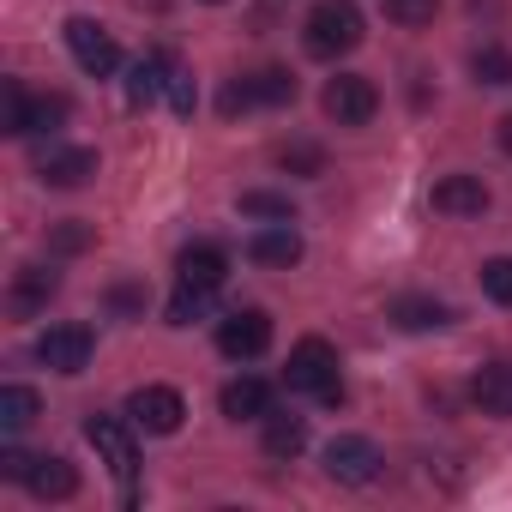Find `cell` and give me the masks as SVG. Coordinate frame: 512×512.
I'll use <instances>...</instances> for the list:
<instances>
[{
  "label": "cell",
  "mask_w": 512,
  "mask_h": 512,
  "mask_svg": "<svg viewBox=\"0 0 512 512\" xmlns=\"http://www.w3.org/2000/svg\"><path fill=\"white\" fill-rule=\"evenodd\" d=\"M67 121V97H31V133H55Z\"/></svg>",
  "instance_id": "cell-31"
},
{
  "label": "cell",
  "mask_w": 512,
  "mask_h": 512,
  "mask_svg": "<svg viewBox=\"0 0 512 512\" xmlns=\"http://www.w3.org/2000/svg\"><path fill=\"white\" fill-rule=\"evenodd\" d=\"M362 13H356V0H320V7L308 13V25H302V43H308V55L314 61H338V55H350L356 43H362Z\"/></svg>",
  "instance_id": "cell-1"
},
{
  "label": "cell",
  "mask_w": 512,
  "mask_h": 512,
  "mask_svg": "<svg viewBox=\"0 0 512 512\" xmlns=\"http://www.w3.org/2000/svg\"><path fill=\"white\" fill-rule=\"evenodd\" d=\"M320 109H326L338 127H368L374 109H380V91H374V79H362V73H338V79L326 85Z\"/></svg>",
  "instance_id": "cell-7"
},
{
  "label": "cell",
  "mask_w": 512,
  "mask_h": 512,
  "mask_svg": "<svg viewBox=\"0 0 512 512\" xmlns=\"http://www.w3.org/2000/svg\"><path fill=\"white\" fill-rule=\"evenodd\" d=\"M392 320H398L404 332H440V326H452V308L434 302V296H398V302H392Z\"/></svg>",
  "instance_id": "cell-19"
},
{
  "label": "cell",
  "mask_w": 512,
  "mask_h": 512,
  "mask_svg": "<svg viewBox=\"0 0 512 512\" xmlns=\"http://www.w3.org/2000/svg\"><path fill=\"white\" fill-rule=\"evenodd\" d=\"M25 488L37 500H73L79 494V470H73V458H37L31 476H25Z\"/></svg>",
  "instance_id": "cell-17"
},
{
  "label": "cell",
  "mask_w": 512,
  "mask_h": 512,
  "mask_svg": "<svg viewBox=\"0 0 512 512\" xmlns=\"http://www.w3.org/2000/svg\"><path fill=\"white\" fill-rule=\"evenodd\" d=\"M91 241H97V229H91V223H79V217H67V223L49 235V247H55V253H85Z\"/></svg>",
  "instance_id": "cell-30"
},
{
  "label": "cell",
  "mask_w": 512,
  "mask_h": 512,
  "mask_svg": "<svg viewBox=\"0 0 512 512\" xmlns=\"http://www.w3.org/2000/svg\"><path fill=\"white\" fill-rule=\"evenodd\" d=\"M434 13H440V0H386V19H392V25H404V31L434 25Z\"/></svg>",
  "instance_id": "cell-28"
},
{
  "label": "cell",
  "mask_w": 512,
  "mask_h": 512,
  "mask_svg": "<svg viewBox=\"0 0 512 512\" xmlns=\"http://www.w3.org/2000/svg\"><path fill=\"white\" fill-rule=\"evenodd\" d=\"M37 416H43V404L31 386H0V434H25Z\"/></svg>",
  "instance_id": "cell-21"
},
{
  "label": "cell",
  "mask_w": 512,
  "mask_h": 512,
  "mask_svg": "<svg viewBox=\"0 0 512 512\" xmlns=\"http://www.w3.org/2000/svg\"><path fill=\"white\" fill-rule=\"evenodd\" d=\"M85 440H91V452H97V464H109V476L127 488V500H133V476H139V440H133V416L121 422V416H103V410H91L85 416Z\"/></svg>",
  "instance_id": "cell-2"
},
{
  "label": "cell",
  "mask_w": 512,
  "mask_h": 512,
  "mask_svg": "<svg viewBox=\"0 0 512 512\" xmlns=\"http://www.w3.org/2000/svg\"><path fill=\"white\" fill-rule=\"evenodd\" d=\"M55 296H61V272H49V266H19V272H13V290H7V308H13L19 320H31V314H43Z\"/></svg>",
  "instance_id": "cell-12"
},
{
  "label": "cell",
  "mask_w": 512,
  "mask_h": 512,
  "mask_svg": "<svg viewBox=\"0 0 512 512\" xmlns=\"http://www.w3.org/2000/svg\"><path fill=\"white\" fill-rule=\"evenodd\" d=\"M284 386L338 404V398H344V386H338V350H332L326 338H302V344L290 350V362H284Z\"/></svg>",
  "instance_id": "cell-3"
},
{
  "label": "cell",
  "mask_w": 512,
  "mask_h": 512,
  "mask_svg": "<svg viewBox=\"0 0 512 512\" xmlns=\"http://www.w3.org/2000/svg\"><path fill=\"white\" fill-rule=\"evenodd\" d=\"M278 163H284L290 175H326V151H320V145H308V139L278 145Z\"/></svg>",
  "instance_id": "cell-27"
},
{
  "label": "cell",
  "mask_w": 512,
  "mask_h": 512,
  "mask_svg": "<svg viewBox=\"0 0 512 512\" xmlns=\"http://www.w3.org/2000/svg\"><path fill=\"white\" fill-rule=\"evenodd\" d=\"M0 127H7V133H31V91L19 85V79H7V85H0Z\"/></svg>",
  "instance_id": "cell-23"
},
{
  "label": "cell",
  "mask_w": 512,
  "mask_h": 512,
  "mask_svg": "<svg viewBox=\"0 0 512 512\" xmlns=\"http://www.w3.org/2000/svg\"><path fill=\"white\" fill-rule=\"evenodd\" d=\"M31 464H37V458H25L19 446L0 452V476H7V482H25V476H31Z\"/></svg>",
  "instance_id": "cell-34"
},
{
  "label": "cell",
  "mask_w": 512,
  "mask_h": 512,
  "mask_svg": "<svg viewBox=\"0 0 512 512\" xmlns=\"http://www.w3.org/2000/svg\"><path fill=\"white\" fill-rule=\"evenodd\" d=\"M500 151H506V157H512V115H506V121H500Z\"/></svg>",
  "instance_id": "cell-36"
},
{
  "label": "cell",
  "mask_w": 512,
  "mask_h": 512,
  "mask_svg": "<svg viewBox=\"0 0 512 512\" xmlns=\"http://www.w3.org/2000/svg\"><path fill=\"white\" fill-rule=\"evenodd\" d=\"M260 446H266V458H302L308 452V422L302 416H266V434H260Z\"/></svg>",
  "instance_id": "cell-20"
},
{
  "label": "cell",
  "mask_w": 512,
  "mask_h": 512,
  "mask_svg": "<svg viewBox=\"0 0 512 512\" xmlns=\"http://www.w3.org/2000/svg\"><path fill=\"white\" fill-rule=\"evenodd\" d=\"M211 7H217V0H211Z\"/></svg>",
  "instance_id": "cell-37"
},
{
  "label": "cell",
  "mask_w": 512,
  "mask_h": 512,
  "mask_svg": "<svg viewBox=\"0 0 512 512\" xmlns=\"http://www.w3.org/2000/svg\"><path fill=\"white\" fill-rule=\"evenodd\" d=\"M247 260H253V266L290 272V266H302V235H296L290 223H272V229H260V235L247 241Z\"/></svg>",
  "instance_id": "cell-14"
},
{
  "label": "cell",
  "mask_w": 512,
  "mask_h": 512,
  "mask_svg": "<svg viewBox=\"0 0 512 512\" xmlns=\"http://www.w3.org/2000/svg\"><path fill=\"white\" fill-rule=\"evenodd\" d=\"M67 49H73V61H79V73H91V79H109L115 67H121V49H115V37L97 25V19H67Z\"/></svg>",
  "instance_id": "cell-6"
},
{
  "label": "cell",
  "mask_w": 512,
  "mask_h": 512,
  "mask_svg": "<svg viewBox=\"0 0 512 512\" xmlns=\"http://www.w3.org/2000/svg\"><path fill=\"white\" fill-rule=\"evenodd\" d=\"M380 446L368 440V434H338L332 446H326V476L332 482H344V488H368L374 476H380Z\"/></svg>",
  "instance_id": "cell-5"
},
{
  "label": "cell",
  "mask_w": 512,
  "mask_h": 512,
  "mask_svg": "<svg viewBox=\"0 0 512 512\" xmlns=\"http://www.w3.org/2000/svg\"><path fill=\"white\" fill-rule=\"evenodd\" d=\"M434 211L440 217H482L488 211V181L482 175H440L434 181Z\"/></svg>",
  "instance_id": "cell-13"
},
{
  "label": "cell",
  "mask_w": 512,
  "mask_h": 512,
  "mask_svg": "<svg viewBox=\"0 0 512 512\" xmlns=\"http://www.w3.org/2000/svg\"><path fill=\"white\" fill-rule=\"evenodd\" d=\"M470 73H476V85H512V55L506 49H494V43H482L476 55H470Z\"/></svg>",
  "instance_id": "cell-25"
},
{
  "label": "cell",
  "mask_w": 512,
  "mask_h": 512,
  "mask_svg": "<svg viewBox=\"0 0 512 512\" xmlns=\"http://www.w3.org/2000/svg\"><path fill=\"white\" fill-rule=\"evenodd\" d=\"M175 272H181V284H199V290H217V284L229 278V253H223V247H187Z\"/></svg>",
  "instance_id": "cell-18"
},
{
  "label": "cell",
  "mask_w": 512,
  "mask_h": 512,
  "mask_svg": "<svg viewBox=\"0 0 512 512\" xmlns=\"http://www.w3.org/2000/svg\"><path fill=\"white\" fill-rule=\"evenodd\" d=\"M127 416H133V428H145V434H175V428L187 422V404H181L175 386H139V392L127 398Z\"/></svg>",
  "instance_id": "cell-9"
},
{
  "label": "cell",
  "mask_w": 512,
  "mask_h": 512,
  "mask_svg": "<svg viewBox=\"0 0 512 512\" xmlns=\"http://www.w3.org/2000/svg\"><path fill=\"white\" fill-rule=\"evenodd\" d=\"M109 302H115V308H121V314H133V308H139V290H133V284H121V290H115V296H109Z\"/></svg>",
  "instance_id": "cell-35"
},
{
  "label": "cell",
  "mask_w": 512,
  "mask_h": 512,
  "mask_svg": "<svg viewBox=\"0 0 512 512\" xmlns=\"http://www.w3.org/2000/svg\"><path fill=\"white\" fill-rule=\"evenodd\" d=\"M37 175H43V187H85V181H97V151L91 145H49L43 157H37Z\"/></svg>",
  "instance_id": "cell-10"
},
{
  "label": "cell",
  "mask_w": 512,
  "mask_h": 512,
  "mask_svg": "<svg viewBox=\"0 0 512 512\" xmlns=\"http://www.w3.org/2000/svg\"><path fill=\"white\" fill-rule=\"evenodd\" d=\"M169 79H175V55L169 49H145L127 67V103L133 109H151L157 97H169Z\"/></svg>",
  "instance_id": "cell-11"
},
{
  "label": "cell",
  "mask_w": 512,
  "mask_h": 512,
  "mask_svg": "<svg viewBox=\"0 0 512 512\" xmlns=\"http://www.w3.org/2000/svg\"><path fill=\"white\" fill-rule=\"evenodd\" d=\"M482 296L512 308V260H482Z\"/></svg>",
  "instance_id": "cell-29"
},
{
  "label": "cell",
  "mask_w": 512,
  "mask_h": 512,
  "mask_svg": "<svg viewBox=\"0 0 512 512\" xmlns=\"http://www.w3.org/2000/svg\"><path fill=\"white\" fill-rule=\"evenodd\" d=\"M217 109H223V115H247V109H260V103H253V85H247V79H229L223 97H217Z\"/></svg>",
  "instance_id": "cell-33"
},
{
  "label": "cell",
  "mask_w": 512,
  "mask_h": 512,
  "mask_svg": "<svg viewBox=\"0 0 512 512\" xmlns=\"http://www.w3.org/2000/svg\"><path fill=\"white\" fill-rule=\"evenodd\" d=\"M211 302H217V290L181 284V290L169 296V326H193V320H205V314H211Z\"/></svg>",
  "instance_id": "cell-24"
},
{
  "label": "cell",
  "mask_w": 512,
  "mask_h": 512,
  "mask_svg": "<svg viewBox=\"0 0 512 512\" xmlns=\"http://www.w3.org/2000/svg\"><path fill=\"white\" fill-rule=\"evenodd\" d=\"M470 398L482 416H512V362H488L470 380Z\"/></svg>",
  "instance_id": "cell-16"
},
{
  "label": "cell",
  "mask_w": 512,
  "mask_h": 512,
  "mask_svg": "<svg viewBox=\"0 0 512 512\" xmlns=\"http://www.w3.org/2000/svg\"><path fill=\"white\" fill-rule=\"evenodd\" d=\"M217 404H223L229 422H266V416H272V386H266V380H253V374H241V380L223 386Z\"/></svg>",
  "instance_id": "cell-15"
},
{
  "label": "cell",
  "mask_w": 512,
  "mask_h": 512,
  "mask_svg": "<svg viewBox=\"0 0 512 512\" xmlns=\"http://www.w3.org/2000/svg\"><path fill=\"white\" fill-rule=\"evenodd\" d=\"M241 211H247V217H272V223H296V205H290V193H266V187L241 193Z\"/></svg>",
  "instance_id": "cell-26"
},
{
  "label": "cell",
  "mask_w": 512,
  "mask_h": 512,
  "mask_svg": "<svg viewBox=\"0 0 512 512\" xmlns=\"http://www.w3.org/2000/svg\"><path fill=\"white\" fill-rule=\"evenodd\" d=\"M247 85H253V103H260V109H284V103H296V79H290L284 67L247 73Z\"/></svg>",
  "instance_id": "cell-22"
},
{
  "label": "cell",
  "mask_w": 512,
  "mask_h": 512,
  "mask_svg": "<svg viewBox=\"0 0 512 512\" xmlns=\"http://www.w3.org/2000/svg\"><path fill=\"white\" fill-rule=\"evenodd\" d=\"M91 350H97L91 326H49L37 338V362L55 368V374H85L91 368Z\"/></svg>",
  "instance_id": "cell-8"
},
{
  "label": "cell",
  "mask_w": 512,
  "mask_h": 512,
  "mask_svg": "<svg viewBox=\"0 0 512 512\" xmlns=\"http://www.w3.org/2000/svg\"><path fill=\"white\" fill-rule=\"evenodd\" d=\"M169 109H175L181 121L199 109V91H193V73H187V67H175V79H169Z\"/></svg>",
  "instance_id": "cell-32"
},
{
  "label": "cell",
  "mask_w": 512,
  "mask_h": 512,
  "mask_svg": "<svg viewBox=\"0 0 512 512\" xmlns=\"http://www.w3.org/2000/svg\"><path fill=\"white\" fill-rule=\"evenodd\" d=\"M217 350H223L229 362L266 356V350H272V320H266V308H235V314H223V320H217Z\"/></svg>",
  "instance_id": "cell-4"
}]
</instances>
